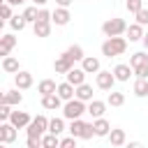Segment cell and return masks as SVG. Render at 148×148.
Listing matches in <instances>:
<instances>
[{
	"label": "cell",
	"instance_id": "4dcf8cb0",
	"mask_svg": "<svg viewBox=\"0 0 148 148\" xmlns=\"http://www.w3.org/2000/svg\"><path fill=\"white\" fill-rule=\"evenodd\" d=\"M106 104H111V106H123L125 104V95L123 92H109V97H106Z\"/></svg>",
	"mask_w": 148,
	"mask_h": 148
},
{
	"label": "cell",
	"instance_id": "52a82bcc",
	"mask_svg": "<svg viewBox=\"0 0 148 148\" xmlns=\"http://www.w3.org/2000/svg\"><path fill=\"white\" fill-rule=\"evenodd\" d=\"M16 125H12L9 120L0 123V143H14L16 141Z\"/></svg>",
	"mask_w": 148,
	"mask_h": 148
},
{
	"label": "cell",
	"instance_id": "6da1fadb",
	"mask_svg": "<svg viewBox=\"0 0 148 148\" xmlns=\"http://www.w3.org/2000/svg\"><path fill=\"white\" fill-rule=\"evenodd\" d=\"M125 49H127V39L120 37V35H116V37H109V39L102 44V56L116 58V56H123Z\"/></svg>",
	"mask_w": 148,
	"mask_h": 148
},
{
	"label": "cell",
	"instance_id": "8992f818",
	"mask_svg": "<svg viewBox=\"0 0 148 148\" xmlns=\"http://www.w3.org/2000/svg\"><path fill=\"white\" fill-rule=\"evenodd\" d=\"M116 81H118L116 74L109 72V69H99V72H97V79H95V83H97L99 90H113V83H116Z\"/></svg>",
	"mask_w": 148,
	"mask_h": 148
},
{
	"label": "cell",
	"instance_id": "ab89813d",
	"mask_svg": "<svg viewBox=\"0 0 148 148\" xmlns=\"http://www.w3.org/2000/svg\"><path fill=\"white\" fill-rule=\"evenodd\" d=\"M134 16H136V23H141V25H148V9H139Z\"/></svg>",
	"mask_w": 148,
	"mask_h": 148
},
{
	"label": "cell",
	"instance_id": "7c38bea8",
	"mask_svg": "<svg viewBox=\"0 0 148 148\" xmlns=\"http://www.w3.org/2000/svg\"><path fill=\"white\" fill-rule=\"evenodd\" d=\"M56 92L67 102V99H74V97H76V86L69 83V81H65V83H58V90H56Z\"/></svg>",
	"mask_w": 148,
	"mask_h": 148
},
{
	"label": "cell",
	"instance_id": "ee69618b",
	"mask_svg": "<svg viewBox=\"0 0 148 148\" xmlns=\"http://www.w3.org/2000/svg\"><path fill=\"white\" fill-rule=\"evenodd\" d=\"M5 2H9V5H23L25 0H5Z\"/></svg>",
	"mask_w": 148,
	"mask_h": 148
},
{
	"label": "cell",
	"instance_id": "2e32d148",
	"mask_svg": "<svg viewBox=\"0 0 148 148\" xmlns=\"http://www.w3.org/2000/svg\"><path fill=\"white\" fill-rule=\"evenodd\" d=\"M132 72H134V67H132V65H125V62H120V65L113 67V74H116L118 81H130Z\"/></svg>",
	"mask_w": 148,
	"mask_h": 148
},
{
	"label": "cell",
	"instance_id": "1f68e13d",
	"mask_svg": "<svg viewBox=\"0 0 148 148\" xmlns=\"http://www.w3.org/2000/svg\"><path fill=\"white\" fill-rule=\"evenodd\" d=\"M42 143H44V148H58L60 146V139H58V134L49 132L46 136H42Z\"/></svg>",
	"mask_w": 148,
	"mask_h": 148
},
{
	"label": "cell",
	"instance_id": "ffe728a7",
	"mask_svg": "<svg viewBox=\"0 0 148 148\" xmlns=\"http://www.w3.org/2000/svg\"><path fill=\"white\" fill-rule=\"evenodd\" d=\"M21 88H16V90H7V92H2V97H0V102H7V104H21L23 102V95L18 92Z\"/></svg>",
	"mask_w": 148,
	"mask_h": 148
},
{
	"label": "cell",
	"instance_id": "277c9868",
	"mask_svg": "<svg viewBox=\"0 0 148 148\" xmlns=\"http://www.w3.org/2000/svg\"><path fill=\"white\" fill-rule=\"evenodd\" d=\"M25 130H28V136H42L44 132H49V118L46 116H37V118L30 120V125Z\"/></svg>",
	"mask_w": 148,
	"mask_h": 148
},
{
	"label": "cell",
	"instance_id": "836d02e7",
	"mask_svg": "<svg viewBox=\"0 0 148 148\" xmlns=\"http://www.w3.org/2000/svg\"><path fill=\"white\" fill-rule=\"evenodd\" d=\"M67 53H69L74 60H83V58H86V56H83V49H81L79 44H72V46L67 49Z\"/></svg>",
	"mask_w": 148,
	"mask_h": 148
},
{
	"label": "cell",
	"instance_id": "4316f807",
	"mask_svg": "<svg viewBox=\"0 0 148 148\" xmlns=\"http://www.w3.org/2000/svg\"><path fill=\"white\" fill-rule=\"evenodd\" d=\"M146 62H148V51H136L130 58V65L132 67H139V65H146Z\"/></svg>",
	"mask_w": 148,
	"mask_h": 148
},
{
	"label": "cell",
	"instance_id": "b9f144b4",
	"mask_svg": "<svg viewBox=\"0 0 148 148\" xmlns=\"http://www.w3.org/2000/svg\"><path fill=\"white\" fill-rule=\"evenodd\" d=\"M56 5H58V7H69L72 0H56Z\"/></svg>",
	"mask_w": 148,
	"mask_h": 148
},
{
	"label": "cell",
	"instance_id": "30bf717a",
	"mask_svg": "<svg viewBox=\"0 0 148 148\" xmlns=\"http://www.w3.org/2000/svg\"><path fill=\"white\" fill-rule=\"evenodd\" d=\"M86 74H88V72H86L83 67H72V69H69L65 76H67V81H69V83L81 86V83H86Z\"/></svg>",
	"mask_w": 148,
	"mask_h": 148
},
{
	"label": "cell",
	"instance_id": "9c48e42d",
	"mask_svg": "<svg viewBox=\"0 0 148 148\" xmlns=\"http://www.w3.org/2000/svg\"><path fill=\"white\" fill-rule=\"evenodd\" d=\"M69 18H72V14H69V9H67V7H56V9H53V14H51V21H53L56 25H67V23H69Z\"/></svg>",
	"mask_w": 148,
	"mask_h": 148
},
{
	"label": "cell",
	"instance_id": "4fadbf2b",
	"mask_svg": "<svg viewBox=\"0 0 148 148\" xmlns=\"http://www.w3.org/2000/svg\"><path fill=\"white\" fill-rule=\"evenodd\" d=\"M125 35H127V39H130V42H141L146 32H143V25H141V23H132V25H127Z\"/></svg>",
	"mask_w": 148,
	"mask_h": 148
},
{
	"label": "cell",
	"instance_id": "e0dca14e",
	"mask_svg": "<svg viewBox=\"0 0 148 148\" xmlns=\"http://www.w3.org/2000/svg\"><path fill=\"white\" fill-rule=\"evenodd\" d=\"M104 111H106V102H99V99H90L88 102V113L92 118H102Z\"/></svg>",
	"mask_w": 148,
	"mask_h": 148
},
{
	"label": "cell",
	"instance_id": "f546056e",
	"mask_svg": "<svg viewBox=\"0 0 148 148\" xmlns=\"http://www.w3.org/2000/svg\"><path fill=\"white\" fill-rule=\"evenodd\" d=\"M7 23L12 25V30H18V32H21V30L28 25V21H25V16H23V14H21V16H12Z\"/></svg>",
	"mask_w": 148,
	"mask_h": 148
},
{
	"label": "cell",
	"instance_id": "d590c367",
	"mask_svg": "<svg viewBox=\"0 0 148 148\" xmlns=\"http://www.w3.org/2000/svg\"><path fill=\"white\" fill-rule=\"evenodd\" d=\"M12 104H7V102H0V123H5V120H9V116H12V109H9Z\"/></svg>",
	"mask_w": 148,
	"mask_h": 148
},
{
	"label": "cell",
	"instance_id": "5bb4252c",
	"mask_svg": "<svg viewBox=\"0 0 148 148\" xmlns=\"http://www.w3.org/2000/svg\"><path fill=\"white\" fill-rule=\"evenodd\" d=\"M14 46H16V37H14V35H9V32H7V35H2V37H0V56H2V58H5V56H9V51H12Z\"/></svg>",
	"mask_w": 148,
	"mask_h": 148
},
{
	"label": "cell",
	"instance_id": "8d00e7d4",
	"mask_svg": "<svg viewBox=\"0 0 148 148\" xmlns=\"http://www.w3.org/2000/svg\"><path fill=\"white\" fill-rule=\"evenodd\" d=\"M12 7L14 5H9V2H2V7H0V14H2V21H9L14 14H12Z\"/></svg>",
	"mask_w": 148,
	"mask_h": 148
},
{
	"label": "cell",
	"instance_id": "603a6c76",
	"mask_svg": "<svg viewBox=\"0 0 148 148\" xmlns=\"http://www.w3.org/2000/svg\"><path fill=\"white\" fill-rule=\"evenodd\" d=\"M109 141H111V146H123L125 141H127V136H125V130H111L109 132Z\"/></svg>",
	"mask_w": 148,
	"mask_h": 148
},
{
	"label": "cell",
	"instance_id": "f6af8a7d",
	"mask_svg": "<svg viewBox=\"0 0 148 148\" xmlns=\"http://www.w3.org/2000/svg\"><path fill=\"white\" fill-rule=\"evenodd\" d=\"M32 2H35V5H39V7H44V5L49 2V0H32Z\"/></svg>",
	"mask_w": 148,
	"mask_h": 148
},
{
	"label": "cell",
	"instance_id": "74e56055",
	"mask_svg": "<svg viewBox=\"0 0 148 148\" xmlns=\"http://www.w3.org/2000/svg\"><path fill=\"white\" fill-rule=\"evenodd\" d=\"M92 136H97V134H95V125H92V123H86V127H83V134H81V139H92Z\"/></svg>",
	"mask_w": 148,
	"mask_h": 148
},
{
	"label": "cell",
	"instance_id": "cb8c5ba5",
	"mask_svg": "<svg viewBox=\"0 0 148 148\" xmlns=\"http://www.w3.org/2000/svg\"><path fill=\"white\" fill-rule=\"evenodd\" d=\"M2 69H5L7 74H16V72H18V60L12 58V56H5V58H2Z\"/></svg>",
	"mask_w": 148,
	"mask_h": 148
},
{
	"label": "cell",
	"instance_id": "3957f363",
	"mask_svg": "<svg viewBox=\"0 0 148 148\" xmlns=\"http://www.w3.org/2000/svg\"><path fill=\"white\" fill-rule=\"evenodd\" d=\"M125 30H127V23H125L123 18H109V21H104V23H102V32H104L106 37L123 35Z\"/></svg>",
	"mask_w": 148,
	"mask_h": 148
},
{
	"label": "cell",
	"instance_id": "7a4b0ae2",
	"mask_svg": "<svg viewBox=\"0 0 148 148\" xmlns=\"http://www.w3.org/2000/svg\"><path fill=\"white\" fill-rule=\"evenodd\" d=\"M83 113H88V106H86V102H83V99H79V97L67 99V102H65V106H62V118H67V120L81 118Z\"/></svg>",
	"mask_w": 148,
	"mask_h": 148
},
{
	"label": "cell",
	"instance_id": "ba28073f",
	"mask_svg": "<svg viewBox=\"0 0 148 148\" xmlns=\"http://www.w3.org/2000/svg\"><path fill=\"white\" fill-rule=\"evenodd\" d=\"M62 97L58 95V92H51V95H42V106L44 109H49V111H56V109H60L62 106Z\"/></svg>",
	"mask_w": 148,
	"mask_h": 148
},
{
	"label": "cell",
	"instance_id": "d4e9b609",
	"mask_svg": "<svg viewBox=\"0 0 148 148\" xmlns=\"http://www.w3.org/2000/svg\"><path fill=\"white\" fill-rule=\"evenodd\" d=\"M76 97L83 99V102H90V99H92V86H88V83L76 86Z\"/></svg>",
	"mask_w": 148,
	"mask_h": 148
},
{
	"label": "cell",
	"instance_id": "f1b7e54d",
	"mask_svg": "<svg viewBox=\"0 0 148 148\" xmlns=\"http://www.w3.org/2000/svg\"><path fill=\"white\" fill-rule=\"evenodd\" d=\"M83 127H86V123H83L81 118H74V120L69 123V134H74V136H79V139H81V134H83Z\"/></svg>",
	"mask_w": 148,
	"mask_h": 148
},
{
	"label": "cell",
	"instance_id": "5b68a950",
	"mask_svg": "<svg viewBox=\"0 0 148 148\" xmlns=\"http://www.w3.org/2000/svg\"><path fill=\"white\" fill-rule=\"evenodd\" d=\"M74 62H76V60L65 51V53H60V56L53 60V69H56V74H67V72L74 67Z\"/></svg>",
	"mask_w": 148,
	"mask_h": 148
},
{
	"label": "cell",
	"instance_id": "e575fe53",
	"mask_svg": "<svg viewBox=\"0 0 148 148\" xmlns=\"http://www.w3.org/2000/svg\"><path fill=\"white\" fill-rule=\"evenodd\" d=\"M125 7H127V12H130V14H136L139 9H143V0H127V2H125Z\"/></svg>",
	"mask_w": 148,
	"mask_h": 148
},
{
	"label": "cell",
	"instance_id": "484cf974",
	"mask_svg": "<svg viewBox=\"0 0 148 148\" xmlns=\"http://www.w3.org/2000/svg\"><path fill=\"white\" fill-rule=\"evenodd\" d=\"M134 95L136 97H146L148 95V79L136 76V81H134Z\"/></svg>",
	"mask_w": 148,
	"mask_h": 148
},
{
	"label": "cell",
	"instance_id": "d6a6232c",
	"mask_svg": "<svg viewBox=\"0 0 148 148\" xmlns=\"http://www.w3.org/2000/svg\"><path fill=\"white\" fill-rule=\"evenodd\" d=\"M37 14H39L37 5H35V7H25V9H23V16H25V21H28V23H35V21H37Z\"/></svg>",
	"mask_w": 148,
	"mask_h": 148
},
{
	"label": "cell",
	"instance_id": "60d3db41",
	"mask_svg": "<svg viewBox=\"0 0 148 148\" xmlns=\"http://www.w3.org/2000/svg\"><path fill=\"white\" fill-rule=\"evenodd\" d=\"M134 74H136V76H141V79H148V62H146V65L134 67Z\"/></svg>",
	"mask_w": 148,
	"mask_h": 148
},
{
	"label": "cell",
	"instance_id": "d6986e66",
	"mask_svg": "<svg viewBox=\"0 0 148 148\" xmlns=\"http://www.w3.org/2000/svg\"><path fill=\"white\" fill-rule=\"evenodd\" d=\"M81 67L88 72V74H97L99 72V58H92V56H86L81 60Z\"/></svg>",
	"mask_w": 148,
	"mask_h": 148
},
{
	"label": "cell",
	"instance_id": "8fae6325",
	"mask_svg": "<svg viewBox=\"0 0 148 148\" xmlns=\"http://www.w3.org/2000/svg\"><path fill=\"white\" fill-rule=\"evenodd\" d=\"M30 120H32V118H30L25 111H12V116H9V123H12V125H16L18 130L28 127V125H30Z\"/></svg>",
	"mask_w": 148,
	"mask_h": 148
},
{
	"label": "cell",
	"instance_id": "f35d334b",
	"mask_svg": "<svg viewBox=\"0 0 148 148\" xmlns=\"http://www.w3.org/2000/svg\"><path fill=\"white\" fill-rule=\"evenodd\" d=\"M76 139L79 136H67V139H60V148H76Z\"/></svg>",
	"mask_w": 148,
	"mask_h": 148
},
{
	"label": "cell",
	"instance_id": "7bdbcfd3",
	"mask_svg": "<svg viewBox=\"0 0 148 148\" xmlns=\"http://www.w3.org/2000/svg\"><path fill=\"white\" fill-rule=\"evenodd\" d=\"M141 42H143V49H146V51H148V32H146V35H143V39H141Z\"/></svg>",
	"mask_w": 148,
	"mask_h": 148
},
{
	"label": "cell",
	"instance_id": "44dd1931",
	"mask_svg": "<svg viewBox=\"0 0 148 148\" xmlns=\"http://www.w3.org/2000/svg\"><path fill=\"white\" fill-rule=\"evenodd\" d=\"M95 134L97 136H109V132H111V125H109V120L102 116V118H95Z\"/></svg>",
	"mask_w": 148,
	"mask_h": 148
},
{
	"label": "cell",
	"instance_id": "7402d4cb",
	"mask_svg": "<svg viewBox=\"0 0 148 148\" xmlns=\"http://www.w3.org/2000/svg\"><path fill=\"white\" fill-rule=\"evenodd\" d=\"M56 90H58V83L51 81V79H44V81H39V86H37V92H39V95H51V92H56Z\"/></svg>",
	"mask_w": 148,
	"mask_h": 148
},
{
	"label": "cell",
	"instance_id": "83f0119b",
	"mask_svg": "<svg viewBox=\"0 0 148 148\" xmlns=\"http://www.w3.org/2000/svg\"><path fill=\"white\" fill-rule=\"evenodd\" d=\"M49 132H53V134L60 136V134L65 132V120H62V118H51V120H49Z\"/></svg>",
	"mask_w": 148,
	"mask_h": 148
},
{
	"label": "cell",
	"instance_id": "9a60e30c",
	"mask_svg": "<svg viewBox=\"0 0 148 148\" xmlns=\"http://www.w3.org/2000/svg\"><path fill=\"white\" fill-rule=\"evenodd\" d=\"M14 83H16V88H21V90H28L30 86H32V74L30 72H16V76H14Z\"/></svg>",
	"mask_w": 148,
	"mask_h": 148
},
{
	"label": "cell",
	"instance_id": "ac0fdd59",
	"mask_svg": "<svg viewBox=\"0 0 148 148\" xmlns=\"http://www.w3.org/2000/svg\"><path fill=\"white\" fill-rule=\"evenodd\" d=\"M51 23H53V21H35V23H32L35 37H49V32H51Z\"/></svg>",
	"mask_w": 148,
	"mask_h": 148
}]
</instances>
